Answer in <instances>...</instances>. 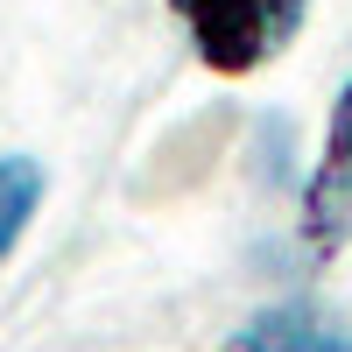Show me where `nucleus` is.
<instances>
[{
    "mask_svg": "<svg viewBox=\"0 0 352 352\" xmlns=\"http://www.w3.org/2000/svg\"><path fill=\"white\" fill-rule=\"evenodd\" d=\"M162 8L184 21L197 64L219 78L268 71L310 21V0H162Z\"/></svg>",
    "mask_w": 352,
    "mask_h": 352,
    "instance_id": "nucleus-1",
    "label": "nucleus"
},
{
    "mask_svg": "<svg viewBox=\"0 0 352 352\" xmlns=\"http://www.w3.org/2000/svg\"><path fill=\"white\" fill-rule=\"evenodd\" d=\"M219 352H352V324L317 296H275V303L247 310Z\"/></svg>",
    "mask_w": 352,
    "mask_h": 352,
    "instance_id": "nucleus-2",
    "label": "nucleus"
},
{
    "mask_svg": "<svg viewBox=\"0 0 352 352\" xmlns=\"http://www.w3.org/2000/svg\"><path fill=\"white\" fill-rule=\"evenodd\" d=\"M303 232L317 247L352 240V78L331 99V127H324V155H317L310 184H303Z\"/></svg>",
    "mask_w": 352,
    "mask_h": 352,
    "instance_id": "nucleus-3",
    "label": "nucleus"
},
{
    "mask_svg": "<svg viewBox=\"0 0 352 352\" xmlns=\"http://www.w3.org/2000/svg\"><path fill=\"white\" fill-rule=\"evenodd\" d=\"M43 197H50V169L36 155H0V268H8L14 247L28 240Z\"/></svg>",
    "mask_w": 352,
    "mask_h": 352,
    "instance_id": "nucleus-4",
    "label": "nucleus"
}]
</instances>
